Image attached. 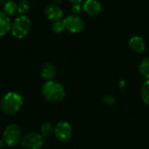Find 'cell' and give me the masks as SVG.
I'll use <instances>...</instances> for the list:
<instances>
[{"instance_id": "obj_1", "label": "cell", "mask_w": 149, "mask_h": 149, "mask_svg": "<svg viewBox=\"0 0 149 149\" xmlns=\"http://www.w3.org/2000/svg\"><path fill=\"white\" fill-rule=\"evenodd\" d=\"M24 99L21 94L17 92L7 93L0 101L1 111L7 115H12L17 113L22 107Z\"/></svg>"}, {"instance_id": "obj_2", "label": "cell", "mask_w": 149, "mask_h": 149, "mask_svg": "<svg viewBox=\"0 0 149 149\" xmlns=\"http://www.w3.org/2000/svg\"><path fill=\"white\" fill-rule=\"evenodd\" d=\"M41 93L43 97L50 102H60L65 97V90L64 86L54 80L46 81L42 88Z\"/></svg>"}, {"instance_id": "obj_3", "label": "cell", "mask_w": 149, "mask_h": 149, "mask_svg": "<svg viewBox=\"0 0 149 149\" xmlns=\"http://www.w3.org/2000/svg\"><path fill=\"white\" fill-rule=\"evenodd\" d=\"M31 27V19L26 15H19L11 23L10 32L14 38L21 39L29 34Z\"/></svg>"}, {"instance_id": "obj_4", "label": "cell", "mask_w": 149, "mask_h": 149, "mask_svg": "<svg viewBox=\"0 0 149 149\" xmlns=\"http://www.w3.org/2000/svg\"><path fill=\"white\" fill-rule=\"evenodd\" d=\"M21 140H22V132L17 125L10 124L4 129L3 134V141L8 147L17 146Z\"/></svg>"}, {"instance_id": "obj_5", "label": "cell", "mask_w": 149, "mask_h": 149, "mask_svg": "<svg viewBox=\"0 0 149 149\" xmlns=\"http://www.w3.org/2000/svg\"><path fill=\"white\" fill-rule=\"evenodd\" d=\"M65 30L71 33H79L85 27V22L81 17L75 14H70L63 19Z\"/></svg>"}, {"instance_id": "obj_6", "label": "cell", "mask_w": 149, "mask_h": 149, "mask_svg": "<svg viewBox=\"0 0 149 149\" xmlns=\"http://www.w3.org/2000/svg\"><path fill=\"white\" fill-rule=\"evenodd\" d=\"M21 143L25 149H39L44 144V137L41 134L29 133L22 138Z\"/></svg>"}, {"instance_id": "obj_7", "label": "cell", "mask_w": 149, "mask_h": 149, "mask_svg": "<svg viewBox=\"0 0 149 149\" xmlns=\"http://www.w3.org/2000/svg\"><path fill=\"white\" fill-rule=\"evenodd\" d=\"M54 134L60 141H67L72 136V127L68 122L60 121L55 126Z\"/></svg>"}, {"instance_id": "obj_8", "label": "cell", "mask_w": 149, "mask_h": 149, "mask_svg": "<svg viewBox=\"0 0 149 149\" xmlns=\"http://www.w3.org/2000/svg\"><path fill=\"white\" fill-rule=\"evenodd\" d=\"M45 15L48 20L52 22L62 20L64 16V11L60 8V6L56 5L54 3L47 4L45 8Z\"/></svg>"}, {"instance_id": "obj_9", "label": "cell", "mask_w": 149, "mask_h": 149, "mask_svg": "<svg viewBox=\"0 0 149 149\" xmlns=\"http://www.w3.org/2000/svg\"><path fill=\"white\" fill-rule=\"evenodd\" d=\"M83 10L89 16H97L102 10V4L99 0H85Z\"/></svg>"}, {"instance_id": "obj_10", "label": "cell", "mask_w": 149, "mask_h": 149, "mask_svg": "<svg viewBox=\"0 0 149 149\" xmlns=\"http://www.w3.org/2000/svg\"><path fill=\"white\" fill-rule=\"evenodd\" d=\"M129 48L135 53H142L146 49V43L142 37L134 35L128 41Z\"/></svg>"}, {"instance_id": "obj_11", "label": "cell", "mask_w": 149, "mask_h": 149, "mask_svg": "<svg viewBox=\"0 0 149 149\" xmlns=\"http://www.w3.org/2000/svg\"><path fill=\"white\" fill-rule=\"evenodd\" d=\"M40 76L46 81L52 80L56 75V68L52 63H45L39 71Z\"/></svg>"}, {"instance_id": "obj_12", "label": "cell", "mask_w": 149, "mask_h": 149, "mask_svg": "<svg viewBox=\"0 0 149 149\" xmlns=\"http://www.w3.org/2000/svg\"><path fill=\"white\" fill-rule=\"evenodd\" d=\"M11 20L3 10H0V38L5 36L11 28Z\"/></svg>"}, {"instance_id": "obj_13", "label": "cell", "mask_w": 149, "mask_h": 149, "mask_svg": "<svg viewBox=\"0 0 149 149\" xmlns=\"http://www.w3.org/2000/svg\"><path fill=\"white\" fill-rule=\"evenodd\" d=\"M3 11L9 17L13 16L17 12V3L13 0H8L4 2L3 5Z\"/></svg>"}, {"instance_id": "obj_14", "label": "cell", "mask_w": 149, "mask_h": 149, "mask_svg": "<svg viewBox=\"0 0 149 149\" xmlns=\"http://www.w3.org/2000/svg\"><path fill=\"white\" fill-rule=\"evenodd\" d=\"M138 71L143 78L149 79V57L141 61L138 66Z\"/></svg>"}, {"instance_id": "obj_15", "label": "cell", "mask_w": 149, "mask_h": 149, "mask_svg": "<svg viewBox=\"0 0 149 149\" xmlns=\"http://www.w3.org/2000/svg\"><path fill=\"white\" fill-rule=\"evenodd\" d=\"M40 132L43 137H48L54 132V127L51 122H44L40 127Z\"/></svg>"}, {"instance_id": "obj_16", "label": "cell", "mask_w": 149, "mask_h": 149, "mask_svg": "<svg viewBox=\"0 0 149 149\" xmlns=\"http://www.w3.org/2000/svg\"><path fill=\"white\" fill-rule=\"evenodd\" d=\"M141 96L143 100V102L149 106V79H147L141 89Z\"/></svg>"}, {"instance_id": "obj_17", "label": "cell", "mask_w": 149, "mask_h": 149, "mask_svg": "<svg viewBox=\"0 0 149 149\" xmlns=\"http://www.w3.org/2000/svg\"><path fill=\"white\" fill-rule=\"evenodd\" d=\"M31 8L30 2L28 0H20L17 3V13L19 15H26Z\"/></svg>"}, {"instance_id": "obj_18", "label": "cell", "mask_w": 149, "mask_h": 149, "mask_svg": "<svg viewBox=\"0 0 149 149\" xmlns=\"http://www.w3.org/2000/svg\"><path fill=\"white\" fill-rule=\"evenodd\" d=\"M52 31H53L54 33H56V34H60V33H62V32L65 30V24H64L63 20H58V21L52 22Z\"/></svg>"}, {"instance_id": "obj_19", "label": "cell", "mask_w": 149, "mask_h": 149, "mask_svg": "<svg viewBox=\"0 0 149 149\" xmlns=\"http://www.w3.org/2000/svg\"><path fill=\"white\" fill-rule=\"evenodd\" d=\"M102 100H103V102H104L106 105H107V106H112V105H113V104L115 103V98H114L113 96L110 95V94H106V95L103 97Z\"/></svg>"}, {"instance_id": "obj_20", "label": "cell", "mask_w": 149, "mask_h": 149, "mask_svg": "<svg viewBox=\"0 0 149 149\" xmlns=\"http://www.w3.org/2000/svg\"><path fill=\"white\" fill-rule=\"evenodd\" d=\"M72 14H75V15H79L82 10H83V6L80 4V3H73L72 5Z\"/></svg>"}, {"instance_id": "obj_21", "label": "cell", "mask_w": 149, "mask_h": 149, "mask_svg": "<svg viewBox=\"0 0 149 149\" xmlns=\"http://www.w3.org/2000/svg\"><path fill=\"white\" fill-rule=\"evenodd\" d=\"M126 86V81L124 79H120L119 81V87L120 88H124Z\"/></svg>"}, {"instance_id": "obj_22", "label": "cell", "mask_w": 149, "mask_h": 149, "mask_svg": "<svg viewBox=\"0 0 149 149\" xmlns=\"http://www.w3.org/2000/svg\"><path fill=\"white\" fill-rule=\"evenodd\" d=\"M62 2H63V0H52V3L58 5V6L62 3Z\"/></svg>"}, {"instance_id": "obj_23", "label": "cell", "mask_w": 149, "mask_h": 149, "mask_svg": "<svg viewBox=\"0 0 149 149\" xmlns=\"http://www.w3.org/2000/svg\"><path fill=\"white\" fill-rule=\"evenodd\" d=\"M70 3H72V4L73 3H80L81 2H83V0H68Z\"/></svg>"}]
</instances>
